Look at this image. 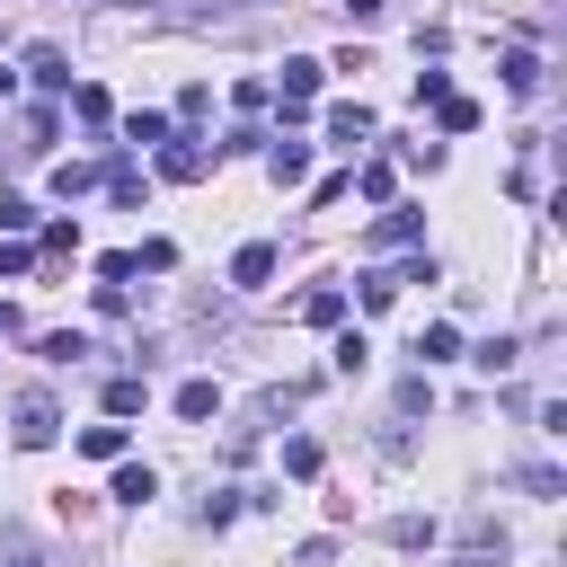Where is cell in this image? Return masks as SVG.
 Here are the masks:
<instances>
[{"mask_svg":"<svg viewBox=\"0 0 567 567\" xmlns=\"http://www.w3.org/2000/svg\"><path fill=\"white\" fill-rule=\"evenodd\" d=\"M53 434H62V416H53V399H44V390H27V399H18V425H9V443H18V452H44Z\"/></svg>","mask_w":567,"mask_h":567,"instance_id":"obj_1","label":"cell"},{"mask_svg":"<svg viewBox=\"0 0 567 567\" xmlns=\"http://www.w3.org/2000/svg\"><path fill=\"white\" fill-rule=\"evenodd\" d=\"M266 177H275V186H301V177H310V142L266 133Z\"/></svg>","mask_w":567,"mask_h":567,"instance_id":"obj_2","label":"cell"},{"mask_svg":"<svg viewBox=\"0 0 567 567\" xmlns=\"http://www.w3.org/2000/svg\"><path fill=\"white\" fill-rule=\"evenodd\" d=\"M319 71H328V62H310V53H292V62H284V115H301V106L319 97Z\"/></svg>","mask_w":567,"mask_h":567,"instance_id":"obj_3","label":"cell"},{"mask_svg":"<svg viewBox=\"0 0 567 567\" xmlns=\"http://www.w3.org/2000/svg\"><path fill=\"white\" fill-rule=\"evenodd\" d=\"M328 133H337V151H354V142H372L381 124H372V106H363V97H346V106H328Z\"/></svg>","mask_w":567,"mask_h":567,"instance_id":"obj_4","label":"cell"},{"mask_svg":"<svg viewBox=\"0 0 567 567\" xmlns=\"http://www.w3.org/2000/svg\"><path fill=\"white\" fill-rule=\"evenodd\" d=\"M204 168H213V151H204V142H159V177H177V186H195Z\"/></svg>","mask_w":567,"mask_h":567,"instance_id":"obj_5","label":"cell"},{"mask_svg":"<svg viewBox=\"0 0 567 567\" xmlns=\"http://www.w3.org/2000/svg\"><path fill=\"white\" fill-rule=\"evenodd\" d=\"M27 80L35 89H71V53L62 44H27Z\"/></svg>","mask_w":567,"mask_h":567,"instance_id":"obj_6","label":"cell"},{"mask_svg":"<svg viewBox=\"0 0 567 567\" xmlns=\"http://www.w3.org/2000/svg\"><path fill=\"white\" fill-rule=\"evenodd\" d=\"M416 230H425V221H416V204H390V213L372 221V248H408Z\"/></svg>","mask_w":567,"mask_h":567,"instance_id":"obj_7","label":"cell"},{"mask_svg":"<svg viewBox=\"0 0 567 567\" xmlns=\"http://www.w3.org/2000/svg\"><path fill=\"white\" fill-rule=\"evenodd\" d=\"M266 275H275V248H266V239H248V248L230 257V284H239V292H257Z\"/></svg>","mask_w":567,"mask_h":567,"instance_id":"obj_8","label":"cell"},{"mask_svg":"<svg viewBox=\"0 0 567 567\" xmlns=\"http://www.w3.org/2000/svg\"><path fill=\"white\" fill-rule=\"evenodd\" d=\"M540 80H549V71H540V53H523V44H514V53H505V89H514V97H540Z\"/></svg>","mask_w":567,"mask_h":567,"instance_id":"obj_9","label":"cell"},{"mask_svg":"<svg viewBox=\"0 0 567 567\" xmlns=\"http://www.w3.org/2000/svg\"><path fill=\"white\" fill-rule=\"evenodd\" d=\"M301 319H310V328H337V319H346V292H337V284L301 292Z\"/></svg>","mask_w":567,"mask_h":567,"instance_id":"obj_10","label":"cell"},{"mask_svg":"<svg viewBox=\"0 0 567 567\" xmlns=\"http://www.w3.org/2000/svg\"><path fill=\"white\" fill-rule=\"evenodd\" d=\"M354 301H363V310H390V301H399V275H381V266L354 275Z\"/></svg>","mask_w":567,"mask_h":567,"instance_id":"obj_11","label":"cell"},{"mask_svg":"<svg viewBox=\"0 0 567 567\" xmlns=\"http://www.w3.org/2000/svg\"><path fill=\"white\" fill-rule=\"evenodd\" d=\"M452 354H461V328H443V319H434V328L416 337V363H452Z\"/></svg>","mask_w":567,"mask_h":567,"instance_id":"obj_12","label":"cell"},{"mask_svg":"<svg viewBox=\"0 0 567 567\" xmlns=\"http://www.w3.org/2000/svg\"><path fill=\"white\" fill-rule=\"evenodd\" d=\"M142 399H151V390H142V372H124V381H106V416H142Z\"/></svg>","mask_w":567,"mask_h":567,"instance_id":"obj_13","label":"cell"},{"mask_svg":"<svg viewBox=\"0 0 567 567\" xmlns=\"http://www.w3.org/2000/svg\"><path fill=\"white\" fill-rule=\"evenodd\" d=\"M213 408H221V390H213V381H186V390H177V416H186V425H204Z\"/></svg>","mask_w":567,"mask_h":567,"instance_id":"obj_14","label":"cell"},{"mask_svg":"<svg viewBox=\"0 0 567 567\" xmlns=\"http://www.w3.org/2000/svg\"><path fill=\"white\" fill-rule=\"evenodd\" d=\"M80 452L89 461H124V425H80Z\"/></svg>","mask_w":567,"mask_h":567,"instance_id":"obj_15","label":"cell"},{"mask_svg":"<svg viewBox=\"0 0 567 567\" xmlns=\"http://www.w3.org/2000/svg\"><path fill=\"white\" fill-rule=\"evenodd\" d=\"M115 496H124V505H151V496H159V478H151L142 461H124V470H115Z\"/></svg>","mask_w":567,"mask_h":567,"instance_id":"obj_16","label":"cell"},{"mask_svg":"<svg viewBox=\"0 0 567 567\" xmlns=\"http://www.w3.org/2000/svg\"><path fill=\"white\" fill-rule=\"evenodd\" d=\"M89 186H97V168H89V159H62V168H53V195H62V204H71V195H89Z\"/></svg>","mask_w":567,"mask_h":567,"instance_id":"obj_17","label":"cell"},{"mask_svg":"<svg viewBox=\"0 0 567 567\" xmlns=\"http://www.w3.org/2000/svg\"><path fill=\"white\" fill-rule=\"evenodd\" d=\"M106 195H115V204H142V168H133V159H106Z\"/></svg>","mask_w":567,"mask_h":567,"instance_id":"obj_18","label":"cell"},{"mask_svg":"<svg viewBox=\"0 0 567 567\" xmlns=\"http://www.w3.org/2000/svg\"><path fill=\"white\" fill-rule=\"evenodd\" d=\"M514 354H523V346H514V337H487V346H478V354H470V363H478V372H514Z\"/></svg>","mask_w":567,"mask_h":567,"instance_id":"obj_19","label":"cell"},{"mask_svg":"<svg viewBox=\"0 0 567 567\" xmlns=\"http://www.w3.org/2000/svg\"><path fill=\"white\" fill-rule=\"evenodd\" d=\"M284 470H292V478H319V443L292 434V443H284Z\"/></svg>","mask_w":567,"mask_h":567,"instance_id":"obj_20","label":"cell"},{"mask_svg":"<svg viewBox=\"0 0 567 567\" xmlns=\"http://www.w3.org/2000/svg\"><path fill=\"white\" fill-rule=\"evenodd\" d=\"M71 115H80V124H106L115 106H106V89H71Z\"/></svg>","mask_w":567,"mask_h":567,"instance_id":"obj_21","label":"cell"},{"mask_svg":"<svg viewBox=\"0 0 567 567\" xmlns=\"http://www.w3.org/2000/svg\"><path fill=\"white\" fill-rule=\"evenodd\" d=\"M124 142H142V151H159V142H168V115H133V124H124Z\"/></svg>","mask_w":567,"mask_h":567,"instance_id":"obj_22","label":"cell"},{"mask_svg":"<svg viewBox=\"0 0 567 567\" xmlns=\"http://www.w3.org/2000/svg\"><path fill=\"white\" fill-rule=\"evenodd\" d=\"M443 133H478V106L470 97H443Z\"/></svg>","mask_w":567,"mask_h":567,"instance_id":"obj_23","label":"cell"},{"mask_svg":"<svg viewBox=\"0 0 567 567\" xmlns=\"http://www.w3.org/2000/svg\"><path fill=\"white\" fill-rule=\"evenodd\" d=\"M44 142H53V115H44V106H35V115H27V124H18V151H44Z\"/></svg>","mask_w":567,"mask_h":567,"instance_id":"obj_24","label":"cell"},{"mask_svg":"<svg viewBox=\"0 0 567 567\" xmlns=\"http://www.w3.org/2000/svg\"><path fill=\"white\" fill-rule=\"evenodd\" d=\"M35 248H44V257H71V248H80V230H71V221H44V239H35Z\"/></svg>","mask_w":567,"mask_h":567,"instance_id":"obj_25","label":"cell"},{"mask_svg":"<svg viewBox=\"0 0 567 567\" xmlns=\"http://www.w3.org/2000/svg\"><path fill=\"white\" fill-rule=\"evenodd\" d=\"M142 266H151V275H168V266H177V248H168V239H142V257H133V275H142Z\"/></svg>","mask_w":567,"mask_h":567,"instance_id":"obj_26","label":"cell"},{"mask_svg":"<svg viewBox=\"0 0 567 567\" xmlns=\"http://www.w3.org/2000/svg\"><path fill=\"white\" fill-rule=\"evenodd\" d=\"M514 478H523V487H532V496H558V470H549V461H523V470H514Z\"/></svg>","mask_w":567,"mask_h":567,"instance_id":"obj_27","label":"cell"},{"mask_svg":"<svg viewBox=\"0 0 567 567\" xmlns=\"http://www.w3.org/2000/svg\"><path fill=\"white\" fill-rule=\"evenodd\" d=\"M0 230H35V204L27 195H0Z\"/></svg>","mask_w":567,"mask_h":567,"instance_id":"obj_28","label":"cell"},{"mask_svg":"<svg viewBox=\"0 0 567 567\" xmlns=\"http://www.w3.org/2000/svg\"><path fill=\"white\" fill-rule=\"evenodd\" d=\"M27 266H35V248L27 239H0V275H27Z\"/></svg>","mask_w":567,"mask_h":567,"instance_id":"obj_29","label":"cell"},{"mask_svg":"<svg viewBox=\"0 0 567 567\" xmlns=\"http://www.w3.org/2000/svg\"><path fill=\"white\" fill-rule=\"evenodd\" d=\"M381 9H390V0H346V18H354V27H372Z\"/></svg>","mask_w":567,"mask_h":567,"instance_id":"obj_30","label":"cell"},{"mask_svg":"<svg viewBox=\"0 0 567 567\" xmlns=\"http://www.w3.org/2000/svg\"><path fill=\"white\" fill-rule=\"evenodd\" d=\"M9 567H44V558H35V549H18V558H9Z\"/></svg>","mask_w":567,"mask_h":567,"instance_id":"obj_31","label":"cell"}]
</instances>
